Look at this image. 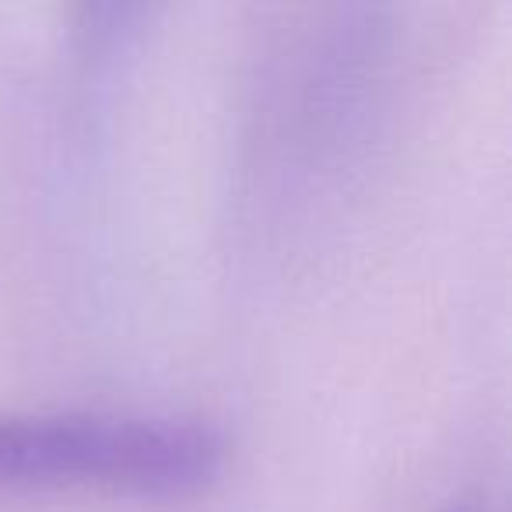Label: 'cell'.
Masks as SVG:
<instances>
[{
  "label": "cell",
  "instance_id": "6da1fadb",
  "mask_svg": "<svg viewBox=\"0 0 512 512\" xmlns=\"http://www.w3.org/2000/svg\"><path fill=\"white\" fill-rule=\"evenodd\" d=\"M228 439L200 418L0 411V491L109 488L190 495L225 470Z\"/></svg>",
  "mask_w": 512,
  "mask_h": 512
},
{
  "label": "cell",
  "instance_id": "7a4b0ae2",
  "mask_svg": "<svg viewBox=\"0 0 512 512\" xmlns=\"http://www.w3.org/2000/svg\"><path fill=\"white\" fill-rule=\"evenodd\" d=\"M463 512H467V509H463Z\"/></svg>",
  "mask_w": 512,
  "mask_h": 512
}]
</instances>
